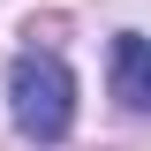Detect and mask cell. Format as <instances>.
<instances>
[{"mask_svg": "<svg viewBox=\"0 0 151 151\" xmlns=\"http://www.w3.org/2000/svg\"><path fill=\"white\" fill-rule=\"evenodd\" d=\"M8 121L30 144H60L76 129V76H68V60L15 53V68H8Z\"/></svg>", "mask_w": 151, "mask_h": 151, "instance_id": "6da1fadb", "label": "cell"}, {"mask_svg": "<svg viewBox=\"0 0 151 151\" xmlns=\"http://www.w3.org/2000/svg\"><path fill=\"white\" fill-rule=\"evenodd\" d=\"M113 98L129 113H151V38H136V30L113 38Z\"/></svg>", "mask_w": 151, "mask_h": 151, "instance_id": "7a4b0ae2", "label": "cell"}]
</instances>
